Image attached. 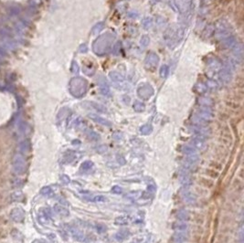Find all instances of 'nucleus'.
<instances>
[{
    "label": "nucleus",
    "instance_id": "1",
    "mask_svg": "<svg viewBox=\"0 0 244 243\" xmlns=\"http://www.w3.org/2000/svg\"><path fill=\"white\" fill-rule=\"evenodd\" d=\"M12 166H13V172L16 175L18 176L23 175L27 170V162L24 156H22L19 153L18 154L17 153L13 157Z\"/></svg>",
    "mask_w": 244,
    "mask_h": 243
},
{
    "label": "nucleus",
    "instance_id": "2",
    "mask_svg": "<svg viewBox=\"0 0 244 243\" xmlns=\"http://www.w3.org/2000/svg\"><path fill=\"white\" fill-rule=\"evenodd\" d=\"M10 218L14 222H21L25 218V211L20 208H15L10 212Z\"/></svg>",
    "mask_w": 244,
    "mask_h": 243
},
{
    "label": "nucleus",
    "instance_id": "3",
    "mask_svg": "<svg viewBox=\"0 0 244 243\" xmlns=\"http://www.w3.org/2000/svg\"><path fill=\"white\" fill-rule=\"evenodd\" d=\"M38 218L39 220L40 223L42 224H48L51 220V217H50V214L47 212V209H42L38 211Z\"/></svg>",
    "mask_w": 244,
    "mask_h": 243
},
{
    "label": "nucleus",
    "instance_id": "4",
    "mask_svg": "<svg viewBox=\"0 0 244 243\" xmlns=\"http://www.w3.org/2000/svg\"><path fill=\"white\" fill-rule=\"evenodd\" d=\"M54 210L56 211L57 214H59L61 217H68L70 215V211L66 208H64L63 206H61V205H56L54 207Z\"/></svg>",
    "mask_w": 244,
    "mask_h": 243
},
{
    "label": "nucleus",
    "instance_id": "5",
    "mask_svg": "<svg viewBox=\"0 0 244 243\" xmlns=\"http://www.w3.org/2000/svg\"><path fill=\"white\" fill-rule=\"evenodd\" d=\"M29 143L28 142H27V141H24V142H22L21 143H20V145H19V147H18V149H19V154H21L22 156H25V155H27V154H28V152H29Z\"/></svg>",
    "mask_w": 244,
    "mask_h": 243
},
{
    "label": "nucleus",
    "instance_id": "6",
    "mask_svg": "<svg viewBox=\"0 0 244 243\" xmlns=\"http://www.w3.org/2000/svg\"><path fill=\"white\" fill-rule=\"evenodd\" d=\"M129 236V231L126 230V229H122L120 230L118 233H116L115 235V238L118 240V241H123L124 239H126Z\"/></svg>",
    "mask_w": 244,
    "mask_h": 243
},
{
    "label": "nucleus",
    "instance_id": "7",
    "mask_svg": "<svg viewBox=\"0 0 244 243\" xmlns=\"http://www.w3.org/2000/svg\"><path fill=\"white\" fill-rule=\"evenodd\" d=\"M183 197H184L185 201H186L188 203H193L194 201H196V199H197L196 196H195L193 193L189 192V191H186L183 194Z\"/></svg>",
    "mask_w": 244,
    "mask_h": 243
},
{
    "label": "nucleus",
    "instance_id": "8",
    "mask_svg": "<svg viewBox=\"0 0 244 243\" xmlns=\"http://www.w3.org/2000/svg\"><path fill=\"white\" fill-rule=\"evenodd\" d=\"M40 194L45 197H51L53 195V190L51 186H44L40 190Z\"/></svg>",
    "mask_w": 244,
    "mask_h": 243
},
{
    "label": "nucleus",
    "instance_id": "9",
    "mask_svg": "<svg viewBox=\"0 0 244 243\" xmlns=\"http://www.w3.org/2000/svg\"><path fill=\"white\" fill-rule=\"evenodd\" d=\"M177 218L179 220H182V221H187L190 218V217H189V214L186 211L181 210V211H179L177 213Z\"/></svg>",
    "mask_w": 244,
    "mask_h": 243
},
{
    "label": "nucleus",
    "instance_id": "10",
    "mask_svg": "<svg viewBox=\"0 0 244 243\" xmlns=\"http://www.w3.org/2000/svg\"><path fill=\"white\" fill-rule=\"evenodd\" d=\"M186 239H187V237L186 235H184V234H181V233L176 234L174 237V240L176 242H183V241H186Z\"/></svg>",
    "mask_w": 244,
    "mask_h": 243
},
{
    "label": "nucleus",
    "instance_id": "11",
    "mask_svg": "<svg viewBox=\"0 0 244 243\" xmlns=\"http://www.w3.org/2000/svg\"><path fill=\"white\" fill-rule=\"evenodd\" d=\"M181 182H182V184H183L184 186H191V184H192V180H191V178H190L189 176H184L182 177Z\"/></svg>",
    "mask_w": 244,
    "mask_h": 243
},
{
    "label": "nucleus",
    "instance_id": "12",
    "mask_svg": "<svg viewBox=\"0 0 244 243\" xmlns=\"http://www.w3.org/2000/svg\"><path fill=\"white\" fill-rule=\"evenodd\" d=\"M11 199L12 200L14 201H21L22 199V194L20 192H14L12 195H11Z\"/></svg>",
    "mask_w": 244,
    "mask_h": 243
},
{
    "label": "nucleus",
    "instance_id": "13",
    "mask_svg": "<svg viewBox=\"0 0 244 243\" xmlns=\"http://www.w3.org/2000/svg\"><path fill=\"white\" fill-rule=\"evenodd\" d=\"M92 166H93V163L92 162H91V161H86V162H84L82 165H81V169L82 170H89V169H91V167H92Z\"/></svg>",
    "mask_w": 244,
    "mask_h": 243
},
{
    "label": "nucleus",
    "instance_id": "14",
    "mask_svg": "<svg viewBox=\"0 0 244 243\" xmlns=\"http://www.w3.org/2000/svg\"><path fill=\"white\" fill-rule=\"evenodd\" d=\"M90 201H93V202H104L106 200V198L104 196H96L93 199H89Z\"/></svg>",
    "mask_w": 244,
    "mask_h": 243
},
{
    "label": "nucleus",
    "instance_id": "15",
    "mask_svg": "<svg viewBox=\"0 0 244 243\" xmlns=\"http://www.w3.org/2000/svg\"><path fill=\"white\" fill-rule=\"evenodd\" d=\"M174 228H176V229H178V230H186V228H187V225L186 224V223H176L175 226H174Z\"/></svg>",
    "mask_w": 244,
    "mask_h": 243
},
{
    "label": "nucleus",
    "instance_id": "16",
    "mask_svg": "<svg viewBox=\"0 0 244 243\" xmlns=\"http://www.w3.org/2000/svg\"><path fill=\"white\" fill-rule=\"evenodd\" d=\"M193 143V145L196 148H198V149H201V148H203V146H204V143L201 142V141H199V140H198V141H195L194 143Z\"/></svg>",
    "mask_w": 244,
    "mask_h": 243
},
{
    "label": "nucleus",
    "instance_id": "17",
    "mask_svg": "<svg viewBox=\"0 0 244 243\" xmlns=\"http://www.w3.org/2000/svg\"><path fill=\"white\" fill-rule=\"evenodd\" d=\"M61 180L64 183V184H69L70 183V178H69V176H67V175H62L61 176Z\"/></svg>",
    "mask_w": 244,
    "mask_h": 243
},
{
    "label": "nucleus",
    "instance_id": "18",
    "mask_svg": "<svg viewBox=\"0 0 244 243\" xmlns=\"http://www.w3.org/2000/svg\"><path fill=\"white\" fill-rule=\"evenodd\" d=\"M96 229H97V231H99V232H104V231H105L106 230V227L105 226H104V225H101V224H99V225H97L96 226Z\"/></svg>",
    "mask_w": 244,
    "mask_h": 243
},
{
    "label": "nucleus",
    "instance_id": "19",
    "mask_svg": "<svg viewBox=\"0 0 244 243\" xmlns=\"http://www.w3.org/2000/svg\"><path fill=\"white\" fill-rule=\"evenodd\" d=\"M113 191H114V193H116V194H121V193H122V191H123V189H122L120 186H114V187H113Z\"/></svg>",
    "mask_w": 244,
    "mask_h": 243
},
{
    "label": "nucleus",
    "instance_id": "20",
    "mask_svg": "<svg viewBox=\"0 0 244 243\" xmlns=\"http://www.w3.org/2000/svg\"><path fill=\"white\" fill-rule=\"evenodd\" d=\"M117 161L119 163L121 162V165H124L125 164V159L122 156H117Z\"/></svg>",
    "mask_w": 244,
    "mask_h": 243
}]
</instances>
